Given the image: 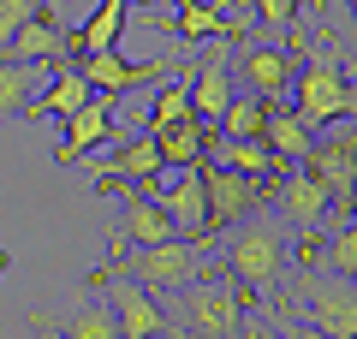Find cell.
<instances>
[{"label":"cell","mask_w":357,"mask_h":339,"mask_svg":"<svg viewBox=\"0 0 357 339\" xmlns=\"http://www.w3.org/2000/svg\"><path fill=\"white\" fill-rule=\"evenodd\" d=\"M208 137H215V126H203V119H185V126H173V131H161V161H167V173H185V167H203L208 161Z\"/></svg>","instance_id":"cell-23"},{"label":"cell","mask_w":357,"mask_h":339,"mask_svg":"<svg viewBox=\"0 0 357 339\" xmlns=\"http://www.w3.org/2000/svg\"><path fill=\"white\" fill-rule=\"evenodd\" d=\"M30 18H42V6H36V0H0V42L13 36V30H24Z\"/></svg>","instance_id":"cell-29"},{"label":"cell","mask_w":357,"mask_h":339,"mask_svg":"<svg viewBox=\"0 0 357 339\" xmlns=\"http://www.w3.org/2000/svg\"><path fill=\"white\" fill-rule=\"evenodd\" d=\"M54 66H13L0 60V119H18V113H30V101L48 89Z\"/></svg>","instance_id":"cell-22"},{"label":"cell","mask_w":357,"mask_h":339,"mask_svg":"<svg viewBox=\"0 0 357 339\" xmlns=\"http://www.w3.org/2000/svg\"><path fill=\"white\" fill-rule=\"evenodd\" d=\"M191 60V54H185ZM185 60H126L119 48H107V54H84L77 60V72L89 77V89H102V96H126V89H137V84H155V77H167V72H178Z\"/></svg>","instance_id":"cell-12"},{"label":"cell","mask_w":357,"mask_h":339,"mask_svg":"<svg viewBox=\"0 0 357 339\" xmlns=\"http://www.w3.org/2000/svg\"><path fill=\"white\" fill-rule=\"evenodd\" d=\"M274 315H286V322H280V333H286V339H328V333H321V327H310V322H298L292 310H274Z\"/></svg>","instance_id":"cell-31"},{"label":"cell","mask_w":357,"mask_h":339,"mask_svg":"<svg viewBox=\"0 0 357 339\" xmlns=\"http://www.w3.org/2000/svg\"><path fill=\"white\" fill-rule=\"evenodd\" d=\"M203 190H208V232H215V239L268 202V185H256V179L232 173V167H220V161H203Z\"/></svg>","instance_id":"cell-9"},{"label":"cell","mask_w":357,"mask_h":339,"mask_svg":"<svg viewBox=\"0 0 357 339\" xmlns=\"http://www.w3.org/2000/svg\"><path fill=\"white\" fill-rule=\"evenodd\" d=\"M89 292H107L114 303V322H119V339H178L173 315L155 303V292H143L137 280L114 274V268H96L89 274Z\"/></svg>","instance_id":"cell-6"},{"label":"cell","mask_w":357,"mask_h":339,"mask_svg":"<svg viewBox=\"0 0 357 339\" xmlns=\"http://www.w3.org/2000/svg\"><path fill=\"white\" fill-rule=\"evenodd\" d=\"M274 310H292L298 322L321 327L328 339H357V286L328 274V268H298V280L286 286Z\"/></svg>","instance_id":"cell-5"},{"label":"cell","mask_w":357,"mask_h":339,"mask_svg":"<svg viewBox=\"0 0 357 339\" xmlns=\"http://www.w3.org/2000/svg\"><path fill=\"white\" fill-rule=\"evenodd\" d=\"M298 119L304 126H328V119H357V89L345 77V54L333 42V30H321L310 42V60H298Z\"/></svg>","instance_id":"cell-2"},{"label":"cell","mask_w":357,"mask_h":339,"mask_svg":"<svg viewBox=\"0 0 357 339\" xmlns=\"http://www.w3.org/2000/svg\"><path fill=\"white\" fill-rule=\"evenodd\" d=\"M268 107H274V101H262V96H232L227 101V113H220L215 119V131L220 137H262V126H268Z\"/></svg>","instance_id":"cell-26"},{"label":"cell","mask_w":357,"mask_h":339,"mask_svg":"<svg viewBox=\"0 0 357 339\" xmlns=\"http://www.w3.org/2000/svg\"><path fill=\"white\" fill-rule=\"evenodd\" d=\"M298 77V54L292 42H232V84L244 96H262V101H280L286 84Z\"/></svg>","instance_id":"cell-7"},{"label":"cell","mask_w":357,"mask_h":339,"mask_svg":"<svg viewBox=\"0 0 357 339\" xmlns=\"http://www.w3.org/2000/svg\"><path fill=\"white\" fill-rule=\"evenodd\" d=\"M232 96H238V84H232V42H215L208 60L191 66V113L203 119V126H215Z\"/></svg>","instance_id":"cell-14"},{"label":"cell","mask_w":357,"mask_h":339,"mask_svg":"<svg viewBox=\"0 0 357 339\" xmlns=\"http://www.w3.org/2000/svg\"><path fill=\"white\" fill-rule=\"evenodd\" d=\"M351 13H357V0H351Z\"/></svg>","instance_id":"cell-35"},{"label":"cell","mask_w":357,"mask_h":339,"mask_svg":"<svg viewBox=\"0 0 357 339\" xmlns=\"http://www.w3.org/2000/svg\"><path fill=\"white\" fill-rule=\"evenodd\" d=\"M345 220H357V185H351V202H345Z\"/></svg>","instance_id":"cell-33"},{"label":"cell","mask_w":357,"mask_h":339,"mask_svg":"<svg viewBox=\"0 0 357 339\" xmlns=\"http://www.w3.org/2000/svg\"><path fill=\"white\" fill-rule=\"evenodd\" d=\"M0 60H13V66H60L66 60V24L60 18H30L24 30H13V36L0 42Z\"/></svg>","instance_id":"cell-16"},{"label":"cell","mask_w":357,"mask_h":339,"mask_svg":"<svg viewBox=\"0 0 357 339\" xmlns=\"http://www.w3.org/2000/svg\"><path fill=\"white\" fill-rule=\"evenodd\" d=\"M36 6H42V18H60V6H66V0H36Z\"/></svg>","instance_id":"cell-32"},{"label":"cell","mask_w":357,"mask_h":339,"mask_svg":"<svg viewBox=\"0 0 357 339\" xmlns=\"http://www.w3.org/2000/svg\"><path fill=\"white\" fill-rule=\"evenodd\" d=\"M262 143H268L274 161H304L310 143H316V126H304L298 113H286L280 101H274V107H268V126H262Z\"/></svg>","instance_id":"cell-24"},{"label":"cell","mask_w":357,"mask_h":339,"mask_svg":"<svg viewBox=\"0 0 357 339\" xmlns=\"http://www.w3.org/2000/svg\"><path fill=\"white\" fill-rule=\"evenodd\" d=\"M126 13H131V0H102V6L84 18V30L66 36V54H72V60H84V54H107L119 42V30H126Z\"/></svg>","instance_id":"cell-19"},{"label":"cell","mask_w":357,"mask_h":339,"mask_svg":"<svg viewBox=\"0 0 357 339\" xmlns=\"http://www.w3.org/2000/svg\"><path fill=\"white\" fill-rule=\"evenodd\" d=\"M167 30L185 36V42H238V36H244V18L220 13V6H203V0H173Z\"/></svg>","instance_id":"cell-17"},{"label":"cell","mask_w":357,"mask_h":339,"mask_svg":"<svg viewBox=\"0 0 357 339\" xmlns=\"http://www.w3.org/2000/svg\"><path fill=\"white\" fill-rule=\"evenodd\" d=\"M238 339H286V333H280V322H274L268 310H256V303H250L244 322H238Z\"/></svg>","instance_id":"cell-30"},{"label":"cell","mask_w":357,"mask_h":339,"mask_svg":"<svg viewBox=\"0 0 357 339\" xmlns=\"http://www.w3.org/2000/svg\"><path fill=\"white\" fill-rule=\"evenodd\" d=\"M208 161H220V167H232V173H244V179H256V185H274V155H268V143L262 137H208Z\"/></svg>","instance_id":"cell-18"},{"label":"cell","mask_w":357,"mask_h":339,"mask_svg":"<svg viewBox=\"0 0 357 339\" xmlns=\"http://www.w3.org/2000/svg\"><path fill=\"white\" fill-rule=\"evenodd\" d=\"M6 268H13V256H6V250H0V274H6Z\"/></svg>","instance_id":"cell-34"},{"label":"cell","mask_w":357,"mask_h":339,"mask_svg":"<svg viewBox=\"0 0 357 339\" xmlns=\"http://www.w3.org/2000/svg\"><path fill=\"white\" fill-rule=\"evenodd\" d=\"M256 18L268 36H286V30H298V0H256Z\"/></svg>","instance_id":"cell-28"},{"label":"cell","mask_w":357,"mask_h":339,"mask_svg":"<svg viewBox=\"0 0 357 339\" xmlns=\"http://www.w3.org/2000/svg\"><path fill=\"white\" fill-rule=\"evenodd\" d=\"M30 327H42L48 339H119V322H114V303L96 292L77 315H66L60 327H48V315H30Z\"/></svg>","instance_id":"cell-21"},{"label":"cell","mask_w":357,"mask_h":339,"mask_svg":"<svg viewBox=\"0 0 357 339\" xmlns=\"http://www.w3.org/2000/svg\"><path fill=\"white\" fill-rule=\"evenodd\" d=\"M114 119H119V96H102V89H96L77 113H66V137H60V149H54V161H60V167H77L96 143L114 137Z\"/></svg>","instance_id":"cell-13"},{"label":"cell","mask_w":357,"mask_h":339,"mask_svg":"<svg viewBox=\"0 0 357 339\" xmlns=\"http://www.w3.org/2000/svg\"><path fill=\"white\" fill-rule=\"evenodd\" d=\"M185 119H191V60L178 66V77H173V84H161V89H155V101H149V119H143V131H149V137H161V131L185 126Z\"/></svg>","instance_id":"cell-25"},{"label":"cell","mask_w":357,"mask_h":339,"mask_svg":"<svg viewBox=\"0 0 357 339\" xmlns=\"http://www.w3.org/2000/svg\"><path fill=\"white\" fill-rule=\"evenodd\" d=\"M161 209L173 214L178 239H215L208 232V190H203V167H185L173 185L161 190Z\"/></svg>","instance_id":"cell-15"},{"label":"cell","mask_w":357,"mask_h":339,"mask_svg":"<svg viewBox=\"0 0 357 339\" xmlns=\"http://www.w3.org/2000/svg\"><path fill=\"white\" fill-rule=\"evenodd\" d=\"M321 268L357 286V220H345L340 232H328V239H321Z\"/></svg>","instance_id":"cell-27"},{"label":"cell","mask_w":357,"mask_h":339,"mask_svg":"<svg viewBox=\"0 0 357 339\" xmlns=\"http://www.w3.org/2000/svg\"><path fill=\"white\" fill-rule=\"evenodd\" d=\"M215 244H220V268H227L250 298H274V303L286 298V286H292V256H286L280 214L256 209V214H244L238 226H227Z\"/></svg>","instance_id":"cell-1"},{"label":"cell","mask_w":357,"mask_h":339,"mask_svg":"<svg viewBox=\"0 0 357 339\" xmlns=\"http://www.w3.org/2000/svg\"><path fill=\"white\" fill-rule=\"evenodd\" d=\"M119 190H126V209H119V226H114V250H143V244L178 239V226L161 209V197H149L143 185H119Z\"/></svg>","instance_id":"cell-10"},{"label":"cell","mask_w":357,"mask_h":339,"mask_svg":"<svg viewBox=\"0 0 357 339\" xmlns=\"http://www.w3.org/2000/svg\"><path fill=\"white\" fill-rule=\"evenodd\" d=\"M89 173H96V185H143L149 190L155 179L167 173V161H161V143H155L149 131H137V137H119V149L107 155V161L89 155Z\"/></svg>","instance_id":"cell-11"},{"label":"cell","mask_w":357,"mask_h":339,"mask_svg":"<svg viewBox=\"0 0 357 339\" xmlns=\"http://www.w3.org/2000/svg\"><path fill=\"white\" fill-rule=\"evenodd\" d=\"M107 268L137 280L143 292H185L191 280L215 268V239H167V244H143V250H114Z\"/></svg>","instance_id":"cell-4"},{"label":"cell","mask_w":357,"mask_h":339,"mask_svg":"<svg viewBox=\"0 0 357 339\" xmlns=\"http://www.w3.org/2000/svg\"><path fill=\"white\" fill-rule=\"evenodd\" d=\"M89 96H96V89H89V77L77 72V60H60V66H54V77H48V89L30 101V113H36V119H48V113H54V119H66V113H77Z\"/></svg>","instance_id":"cell-20"},{"label":"cell","mask_w":357,"mask_h":339,"mask_svg":"<svg viewBox=\"0 0 357 339\" xmlns=\"http://www.w3.org/2000/svg\"><path fill=\"white\" fill-rule=\"evenodd\" d=\"M268 197H274V214H280L286 226H298V239L321 232V220H328V209H333V197L321 190V179L304 173L298 161H280V167H274V185H268Z\"/></svg>","instance_id":"cell-8"},{"label":"cell","mask_w":357,"mask_h":339,"mask_svg":"<svg viewBox=\"0 0 357 339\" xmlns=\"http://www.w3.org/2000/svg\"><path fill=\"white\" fill-rule=\"evenodd\" d=\"M250 303H256V298L215 262L203 280H191V286L178 292L173 327H178V339H238V322H244Z\"/></svg>","instance_id":"cell-3"}]
</instances>
